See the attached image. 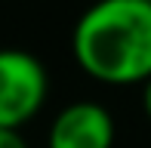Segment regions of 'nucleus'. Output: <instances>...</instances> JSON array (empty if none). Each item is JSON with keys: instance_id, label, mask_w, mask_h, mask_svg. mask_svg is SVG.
<instances>
[{"instance_id": "nucleus-1", "label": "nucleus", "mask_w": 151, "mask_h": 148, "mask_svg": "<svg viewBox=\"0 0 151 148\" xmlns=\"http://www.w3.org/2000/svg\"><path fill=\"white\" fill-rule=\"evenodd\" d=\"M74 62L108 86H133L151 77V3L93 0L71 31Z\"/></svg>"}, {"instance_id": "nucleus-5", "label": "nucleus", "mask_w": 151, "mask_h": 148, "mask_svg": "<svg viewBox=\"0 0 151 148\" xmlns=\"http://www.w3.org/2000/svg\"><path fill=\"white\" fill-rule=\"evenodd\" d=\"M145 90H142V108H145V114H148V120H151V77L145 80Z\"/></svg>"}, {"instance_id": "nucleus-3", "label": "nucleus", "mask_w": 151, "mask_h": 148, "mask_svg": "<svg viewBox=\"0 0 151 148\" xmlns=\"http://www.w3.org/2000/svg\"><path fill=\"white\" fill-rule=\"evenodd\" d=\"M46 148H114V117L99 102H71L50 124Z\"/></svg>"}, {"instance_id": "nucleus-2", "label": "nucleus", "mask_w": 151, "mask_h": 148, "mask_svg": "<svg viewBox=\"0 0 151 148\" xmlns=\"http://www.w3.org/2000/svg\"><path fill=\"white\" fill-rule=\"evenodd\" d=\"M50 96V74L34 52L0 46V126L22 130Z\"/></svg>"}, {"instance_id": "nucleus-6", "label": "nucleus", "mask_w": 151, "mask_h": 148, "mask_svg": "<svg viewBox=\"0 0 151 148\" xmlns=\"http://www.w3.org/2000/svg\"><path fill=\"white\" fill-rule=\"evenodd\" d=\"M148 3H151V0H148Z\"/></svg>"}, {"instance_id": "nucleus-4", "label": "nucleus", "mask_w": 151, "mask_h": 148, "mask_svg": "<svg viewBox=\"0 0 151 148\" xmlns=\"http://www.w3.org/2000/svg\"><path fill=\"white\" fill-rule=\"evenodd\" d=\"M0 148H31V145H28V139L22 136V130L0 126Z\"/></svg>"}]
</instances>
